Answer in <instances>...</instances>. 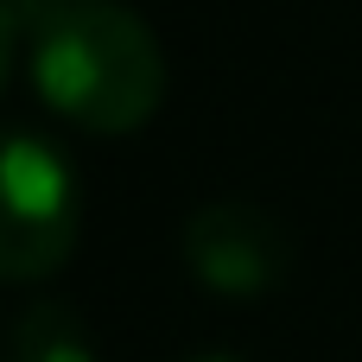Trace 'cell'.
<instances>
[{
	"instance_id": "4",
	"label": "cell",
	"mask_w": 362,
	"mask_h": 362,
	"mask_svg": "<svg viewBox=\"0 0 362 362\" xmlns=\"http://www.w3.org/2000/svg\"><path fill=\"white\" fill-rule=\"evenodd\" d=\"M6 362H95V337L70 299H32L6 331Z\"/></svg>"
},
{
	"instance_id": "3",
	"label": "cell",
	"mask_w": 362,
	"mask_h": 362,
	"mask_svg": "<svg viewBox=\"0 0 362 362\" xmlns=\"http://www.w3.org/2000/svg\"><path fill=\"white\" fill-rule=\"evenodd\" d=\"M178 255H185V274L204 293H216V299H267L286 280V267H293L286 229L248 197L197 204L185 216Z\"/></svg>"
},
{
	"instance_id": "1",
	"label": "cell",
	"mask_w": 362,
	"mask_h": 362,
	"mask_svg": "<svg viewBox=\"0 0 362 362\" xmlns=\"http://www.w3.org/2000/svg\"><path fill=\"white\" fill-rule=\"evenodd\" d=\"M25 70L38 102L102 140L140 134L165 102L159 32L127 0H25Z\"/></svg>"
},
{
	"instance_id": "6",
	"label": "cell",
	"mask_w": 362,
	"mask_h": 362,
	"mask_svg": "<svg viewBox=\"0 0 362 362\" xmlns=\"http://www.w3.org/2000/svg\"><path fill=\"white\" fill-rule=\"evenodd\" d=\"M185 362H248L242 350H197V356H185Z\"/></svg>"
},
{
	"instance_id": "7",
	"label": "cell",
	"mask_w": 362,
	"mask_h": 362,
	"mask_svg": "<svg viewBox=\"0 0 362 362\" xmlns=\"http://www.w3.org/2000/svg\"><path fill=\"white\" fill-rule=\"evenodd\" d=\"M19 6H25V0H19Z\"/></svg>"
},
{
	"instance_id": "2",
	"label": "cell",
	"mask_w": 362,
	"mask_h": 362,
	"mask_svg": "<svg viewBox=\"0 0 362 362\" xmlns=\"http://www.w3.org/2000/svg\"><path fill=\"white\" fill-rule=\"evenodd\" d=\"M83 235V185L64 146L0 127V286L51 280Z\"/></svg>"
},
{
	"instance_id": "5",
	"label": "cell",
	"mask_w": 362,
	"mask_h": 362,
	"mask_svg": "<svg viewBox=\"0 0 362 362\" xmlns=\"http://www.w3.org/2000/svg\"><path fill=\"white\" fill-rule=\"evenodd\" d=\"M19 45H25V13H19V0H0V89H6V76H13Z\"/></svg>"
}]
</instances>
